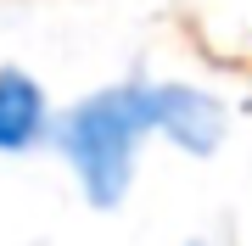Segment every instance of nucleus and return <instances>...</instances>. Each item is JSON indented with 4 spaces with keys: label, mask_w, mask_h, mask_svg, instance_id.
Instances as JSON below:
<instances>
[{
    "label": "nucleus",
    "mask_w": 252,
    "mask_h": 246,
    "mask_svg": "<svg viewBox=\"0 0 252 246\" xmlns=\"http://www.w3.org/2000/svg\"><path fill=\"white\" fill-rule=\"evenodd\" d=\"M146 129H162L185 151H213L224 135V112L213 95L185 90V84H118L67 112L56 123V146L79 168L84 191L95 207H112L135 168V140Z\"/></svg>",
    "instance_id": "1"
},
{
    "label": "nucleus",
    "mask_w": 252,
    "mask_h": 246,
    "mask_svg": "<svg viewBox=\"0 0 252 246\" xmlns=\"http://www.w3.org/2000/svg\"><path fill=\"white\" fill-rule=\"evenodd\" d=\"M45 129V95L23 67H0V151H23Z\"/></svg>",
    "instance_id": "2"
}]
</instances>
